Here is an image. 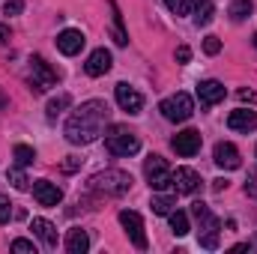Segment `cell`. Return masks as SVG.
Returning a JSON list of instances; mask_svg holds the SVG:
<instances>
[{"instance_id": "cell-5", "label": "cell", "mask_w": 257, "mask_h": 254, "mask_svg": "<svg viewBox=\"0 0 257 254\" xmlns=\"http://www.w3.org/2000/svg\"><path fill=\"white\" fill-rule=\"evenodd\" d=\"M144 174H147V183L156 191H168L174 189V171L168 168V162L162 156H150L144 162Z\"/></svg>"}, {"instance_id": "cell-3", "label": "cell", "mask_w": 257, "mask_h": 254, "mask_svg": "<svg viewBox=\"0 0 257 254\" xmlns=\"http://www.w3.org/2000/svg\"><path fill=\"white\" fill-rule=\"evenodd\" d=\"M132 183H135L132 174L111 168V171H102V174H96L90 180V191H99V194H108V197H120V194H126L132 189Z\"/></svg>"}, {"instance_id": "cell-12", "label": "cell", "mask_w": 257, "mask_h": 254, "mask_svg": "<svg viewBox=\"0 0 257 254\" xmlns=\"http://www.w3.org/2000/svg\"><path fill=\"white\" fill-rule=\"evenodd\" d=\"M200 189V174L194 168H177L174 171V191L177 194H194Z\"/></svg>"}, {"instance_id": "cell-23", "label": "cell", "mask_w": 257, "mask_h": 254, "mask_svg": "<svg viewBox=\"0 0 257 254\" xmlns=\"http://www.w3.org/2000/svg\"><path fill=\"white\" fill-rule=\"evenodd\" d=\"M212 15H215L212 0H200V3H197V15H194V24H197V27H206V24L212 21Z\"/></svg>"}, {"instance_id": "cell-30", "label": "cell", "mask_w": 257, "mask_h": 254, "mask_svg": "<svg viewBox=\"0 0 257 254\" xmlns=\"http://www.w3.org/2000/svg\"><path fill=\"white\" fill-rule=\"evenodd\" d=\"M12 221V203L6 194H0V224H9Z\"/></svg>"}, {"instance_id": "cell-9", "label": "cell", "mask_w": 257, "mask_h": 254, "mask_svg": "<svg viewBox=\"0 0 257 254\" xmlns=\"http://www.w3.org/2000/svg\"><path fill=\"white\" fill-rule=\"evenodd\" d=\"M200 144H203V138H200L197 129H183V132L174 135V141H171V147L177 150V156H186V159L200 153Z\"/></svg>"}, {"instance_id": "cell-7", "label": "cell", "mask_w": 257, "mask_h": 254, "mask_svg": "<svg viewBox=\"0 0 257 254\" xmlns=\"http://www.w3.org/2000/svg\"><path fill=\"white\" fill-rule=\"evenodd\" d=\"M120 224H123V230L128 233V239H132V245L135 248H141V251H147V233H144V218L135 212V209H123L120 212Z\"/></svg>"}, {"instance_id": "cell-18", "label": "cell", "mask_w": 257, "mask_h": 254, "mask_svg": "<svg viewBox=\"0 0 257 254\" xmlns=\"http://www.w3.org/2000/svg\"><path fill=\"white\" fill-rule=\"evenodd\" d=\"M227 126L233 129V132H254L257 129V114L254 111H248V108H239V111H230V117H227Z\"/></svg>"}, {"instance_id": "cell-34", "label": "cell", "mask_w": 257, "mask_h": 254, "mask_svg": "<svg viewBox=\"0 0 257 254\" xmlns=\"http://www.w3.org/2000/svg\"><path fill=\"white\" fill-rule=\"evenodd\" d=\"M177 60H180V63H189V60H192V48L180 45V48H177Z\"/></svg>"}, {"instance_id": "cell-20", "label": "cell", "mask_w": 257, "mask_h": 254, "mask_svg": "<svg viewBox=\"0 0 257 254\" xmlns=\"http://www.w3.org/2000/svg\"><path fill=\"white\" fill-rule=\"evenodd\" d=\"M150 206H153L156 215H171V212L177 209V197H174V194H153Z\"/></svg>"}, {"instance_id": "cell-11", "label": "cell", "mask_w": 257, "mask_h": 254, "mask_svg": "<svg viewBox=\"0 0 257 254\" xmlns=\"http://www.w3.org/2000/svg\"><path fill=\"white\" fill-rule=\"evenodd\" d=\"M114 96H117V105H120L126 114H141V108H144V96H141L135 87H128L126 81L114 87Z\"/></svg>"}, {"instance_id": "cell-31", "label": "cell", "mask_w": 257, "mask_h": 254, "mask_svg": "<svg viewBox=\"0 0 257 254\" xmlns=\"http://www.w3.org/2000/svg\"><path fill=\"white\" fill-rule=\"evenodd\" d=\"M9 248H12V251H18V254H36V245H33L30 239H15Z\"/></svg>"}, {"instance_id": "cell-16", "label": "cell", "mask_w": 257, "mask_h": 254, "mask_svg": "<svg viewBox=\"0 0 257 254\" xmlns=\"http://www.w3.org/2000/svg\"><path fill=\"white\" fill-rule=\"evenodd\" d=\"M111 51L108 48H96L90 57H87V63H84V72L90 75V78H99V75H105L108 69H111Z\"/></svg>"}, {"instance_id": "cell-4", "label": "cell", "mask_w": 257, "mask_h": 254, "mask_svg": "<svg viewBox=\"0 0 257 254\" xmlns=\"http://www.w3.org/2000/svg\"><path fill=\"white\" fill-rule=\"evenodd\" d=\"M105 147H108L111 156H135L141 150V141H138V135L128 126L117 123V126H111L105 132Z\"/></svg>"}, {"instance_id": "cell-33", "label": "cell", "mask_w": 257, "mask_h": 254, "mask_svg": "<svg viewBox=\"0 0 257 254\" xmlns=\"http://www.w3.org/2000/svg\"><path fill=\"white\" fill-rule=\"evenodd\" d=\"M78 168H81V159H78V156H66V162H63V171H66V174H75Z\"/></svg>"}, {"instance_id": "cell-6", "label": "cell", "mask_w": 257, "mask_h": 254, "mask_svg": "<svg viewBox=\"0 0 257 254\" xmlns=\"http://www.w3.org/2000/svg\"><path fill=\"white\" fill-rule=\"evenodd\" d=\"M159 111H162V117L171 120V123H186L194 114V102H192L189 93H174L171 99H165V102L159 105Z\"/></svg>"}, {"instance_id": "cell-2", "label": "cell", "mask_w": 257, "mask_h": 254, "mask_svg": "<svg viewBox=\"0 0 257 254\" xmlns=\"http://www.w3.org/2000/svg\"><path fill=\"white\" fill-rule=\"evenodd\" d=\"M192 215H194V221H197V242H200V248H206V251L218 248V230H221V221L212 215V209H209L203 200H194L192 203Z\"/></svg>"}, {"instance_id": "cell-37", "label": "cell", "mask_w": 257, "mask_h": 254, "mask_svg": "<svg viewBox=\"0 0 257 254\" xmlns=\"http://www.w3.org/2000/svg\"><path fill=\"white\" fill-rule=\"evenodd\" d=\"M254 48H257V33H254Z\"/></svg>"}, {"instance_id": "cell-36", "label": "cell", "mask_w": 257, "mask_h": 254, "mask_svg": "<svg viewBox=\"0 0 257 254\" xmlns=\"http://www.w3.org/2000/svg\"><path fill=\"white\" fill-rule=\"evenodd\" d=\"M212 189H215V191H221V189H227V180H215V183H212Z\"/></svg>"}, {"instance_id": "cell-25", "label": "cell", "mask_w": 257, "mask_h": 254, "mask_svg": "<svg viewBox=\"0 0 257 254\" xmlns=\"http://www.w3.org/2000/svg\"><path fill=\"white\" fill-rule=\"evenodd\" d=\"M171 227H174L177 236H186V233L192 230V227H189V215L180 212V209H174V212H171Z\"/></svg>"}, {"instance_id": "cell-26", "label": "cell", "mask_w": 257, "mask_h": 254, "mask_svg": "<svg viewBox=\"0 0 257 254\" xmlns=\"http://www.w3.org/2000/svg\"><path fill=\"white\" fill-rule=\"evenodd\" d=\"M111 9H114V42H117V45H126V42H128V33L123 30V15H120L117 3H111Z\"/></svg>"}, {"instance_id": "cell-10", "label": "cell", "mask_w": 257, "mask_h": 254, "mask_svg": "<svg viewBox=\"0 0 257 254\" xmlns=\"http://www.w3.org/2000/svg\"><path fill=\"white\" fill-rule=\"evenodd\" d=\"M212 162H215L218 168H224V171H236V168L242 165V156H239V150H236L230 141H221V144H215V150H212Z\"/></svg>"}, {"instance_id": "cell-24", "label": "cell", "mask_w": 257, "mask_h": 254, "mask_svg": "<svg viewBox=\"0 0 257 254\" xmlns=\"http://www.w3.org/2000/svg\"><path fill=\"white\" fill-rule=\"evenodd\" d=\"M6 180H9V183H12V189H18V191H27V189H30V180H27V177H24V171H21V168H18V165H15V168H9V171H6Z\"/></svg>"}, {"instance_id": "cell-17", "label": "cell", "mask_w": 257, "mask_h": 254, "mask_svg": "<svg viewBox=\"0 0 257 254\" xmlns=\"http://www.w3.org/2000/svg\"><path fill=\"white\" fill-rule=\"evenodd\" d=\"M30 230H33V236H36L45 248H57V227H54L48 218H33V221H30Z\"/></svg>"}, {"instance_id": "cell-13", "label": "cell", "mask_w": 257, "mask_h": 254, "mask_svg": "<svg viewBox=\"0 0 257 254\" xmlns=\"http://www.w3.org/2000/svg\"><path fill=\"white\" fill-rule=\"evenodd\" d=\"M224 96H227V90H224V84H221V81H200V84H197V99H200V105H203V108L218 105Z\"/></svg>"}, {"instance_id": "cell-32", "label": "cell", "mask_w": 257, "mask_h": 254, "mask_svg": "<svg viewBox=\"0 0 257 254\" xmlns=\"http://www.w3.org/2000/svg\"><path fill=\"white\" fill-rule=\"evenodd\" d=\"M203 51H206V54H218V51H221V39H218V36H206V39H203Z\"/></svg>"}, {"instance_id": "cell-19", "label": "cell", "mask_w": 257, "mask_h": 254, "mask_svg": "<svg viewBox=\"0 0 257 254\" xmlns=\"http://www.w3.org/2000/svg\"><path fill=\"white\" fill-rule=\"evenodd\" d=\"M87 248H90V236L81 227H72L66 233V251L69 254H87Z\"/></svg>"}, {"instance_id": "cell-15", "label": "cell", "mask_w": 257, "mask_h": 254, "mask_svg": "<svg viewBox=\"0 0 257 254\" xmlns=\"http://www.w3.org/2000/svg\"><path fill=\"white\" fill-rule=\"evenodd\" d=\"M84 33L81 30H63L60 36H57V48H60V54H66V57H75V54H81V48H84Z\"/></svg>"}, {"instance_id": "cell-27", "label": "cell", "mask_w": 257, "mask_h": 254, "mask_svg": "<svg viewBox=\"0 0 257 254\" xmlns=\"http://www.w3.org/2000/svg\"><path fill=\"white\" fill-rule=\"evenodd\" d=\"M165 6L180 18V15H192V9H194V0H165Z\"/></svg>"}, {"instance_id": "cell-28", "label": "cell", "mask_w": 257, "mask_h": 254, "mask_svg": "<svg viewBox=\"0 0 257 254\" xmlns=\"http://www.w3.org/2000/svg\"><path fill=\"white\" fill-rule=\"evenodd\" d=\"M69 102H72V99H69L66 93H60L57 99H51V102H48V117L54 120L57 114H63V108H66V105H69Z\"/></svg>"}, {"instance_id": "cell-14", "label": "cell", "mask_w": 257, "mask_h": 254, "mask_svg": "<svg viewBox=\"0 0 257 254\" xmlns=\"http://www.w3.org/2000/svg\"><path fill=\"white\" fill-rule=\"evenodd\" d=\"M33 197H36L39 206H57L63 200V191L57 189L54 183H48V180H36L33 183Z\"/></svg>"}, {"instance_id": "cell-22", "label": "cell", "mask_w": 257, "mask_h": 254, "mask_svg": "<svg viewBox=\"0 0 257 254\" xmlns=\"http://www.w3.org/2000/svg\"><path fill=\"white\" fill-rule=\"evenodd\" d=\"M12 156H15V165H18V168H27V165L36 162V153H33V147H27V144H18V147L12 150Z\"/></svg>"}, {"instance_id": "cell-8", "label": "cell", "mask_w": 257, "mask_h": 254, "mask_svg": "<svg viewBox=\"0 0 257 254\" xmlns=\"http://www.w3.org/2000/svg\"><path fill=\"white\" fill-rule=\"evenodd\" d=\"M30 84H33L36 93H42V90H48V87L57 84V72L45 63L42 57H33L30 60Z\"/></svg>"}, {"instance_id": "cell-21", "label": "cell", "mask_w": 257, "mask_h": 254, "mask_svg": "<svg viewBox=\"0 0 257 254\" xmlns=\"http://www.w3.org/2000/svg\"><path fill=\"white\" fill-rule=\"evenodd\" d=\"M251 9H254V6H251V0H233L227 15H230V21H236V24H239V21H245V18L251 15Z\"/></svg>"}, {"instance_id": "cell-1", "label": "cell", "mask_w": 257, "mask_h": 254, "mask_svg": "<svg viewBox=\"0 0 257 254\" xmlns=\"http://www.w3.org/2000/svg\"><path fill=\"white\" fill-rule=\"evenodd\" d=\"M108 120H111V108H108V102H102V99H90V102H84L81 108H75V114L66 120V141L75 144V147L93 144V141L105 132Z\"/></svg>"}, {"instance_id": "cell-35", "label": "cell", "mask_w": 257, "mask_h": 254, "mask_svg": "<svg viewBox=\"0 0 257 254\" xmlns=\"http://www.w3.org/2000/svg\"><path fill=\"white\" fill-rule=\"evenodd\" d=\"M239 99H242V102H257L254 90H239Z\"/></svg>"}, {"instance_id": "cell-29", "label": "cell", "mask_w": 257, "mask_h": 254, "mask_svg": "<svg viewBox=\"0 0 257 254\" xmlns=\"http://www.w3.org/2000/svg\"><path fill=\"white\" fill-rule=\"evenodd\" d=\"M24 12V0H6L3 3V15L12 18V15H21Z\"/></svg>"}]
</instances>
